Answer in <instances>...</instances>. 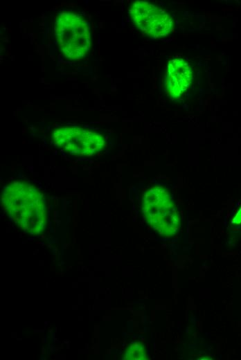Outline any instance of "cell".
<instances>
[{"instance_id":"cell-5","label":"cell","mask_w":241,"mask_h":360,"mask_svg":"<svg viewBox=\"0 0 241 360\" xmlns=\"http://www.w3.org/2000/svg\"><path fill=\"white\" fill-rule=\"evenodd\" d=\"M129 14L136 28L152 37H163L173 30L172 19L169 14L150 2L134 1Z\"/></svg>"},{"instance_id":"cell-2","label":"cell","mask_w":241,"mask_h":360,"mask_svg":"<svg viewBox=\"0 0 241 360\" xmlns=\"http://www.w3.org/2000/svg\"><path fill=\"white\" fill-rule=\"evenodd\" d=\"M54 35L62 54L72 61H79L87 56L91 46L89 23L80 13L63 10L56 17Z\"/></svg>"},{"instance_id":"cell-4","label":"cell","mask_w":241,"mask_h":360,"mask_svg":"<svg viewBox=\"0 0 241 360\" xmlns=\"http://www.w3.org/2000/svg\"><path fill=\"white\" fill-rule=\"evenodd\" d=\"M51 141L69 154L91 157L98 154L107 146L102 134L97 131L76 125L60 126L51 133Z\"/></svg>"},{"instance_id":"cell-7","label":"cell","mask_w":241,"mask_h":360,"mask_svg":"<svg viewBox=\"0 0 241 360\" xmlns=\"http://www.w3.org/2000/svg\"><path fill=\"white\" fill-rule=\"evenodd\" d=\"M122 359L125 360L146 359L145 345L141 342H134L131 343L125 350Z\"/></svg>"},{"instance_id":"cell-6","label":"cell","mask_w":241,"mask_h":360,"mask_svg":"<svg viewBox=\"0 0 241 360\" xmlns=\"http://www.w3.org/2000/svg\"><path fill=\"white\" fill-rule=\"evenodd\" d=\"M193 78L190 65L183 58H175L168 61L165 75L166 93L178 98L190 85Z\"/></svg>"},{"instance_id":"cell-8","label":"cell","mask_w":241,"mask_h":360,"mask_svg":"<svg viewBox=\"0 0 241 360\" xmlns=\"http://www.w3.org/2000/svg\"><path fill=\"white\" fill-rule=\"evenodd\" d=\"M232 223L240 224L241 223V208L238 211L237 214L232 220Z\"/></svg>"},{"instance_id":"cell-1","label":"cell","mask_w":241,"mask_h":360,"mask_svg":"<svg viewBox=\"0 0 241 360\" xmlns=\"http://www.w3.org/2000/svg\"><path fill=\"white\" fill-rule=\"evenodd\" d=\"M1 204L11 221L24 233L37 235L45 228L46 209L43 194L33 185L15 181L6 186Z\"/></svg>"},{"instance_id":"cell-3","label":"cell","mask_w":241,"mask_h":360,"mask_svg":"<svg viewBox=\"0 0 241 360\" xmlns=\"http://www.w3.org/2000/svg\"><path fill=\"white\" fill-rule=\"evenodd\" d=\"M142 210L146 222L159 234L172 236L178 231L179 215L164 188L154 186L144 193Z\"/></svg>"}]
</instances>
